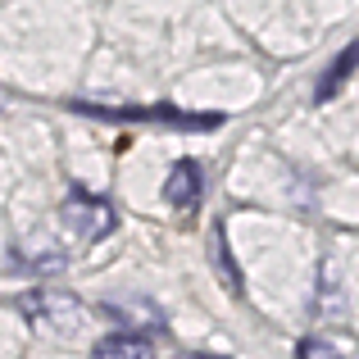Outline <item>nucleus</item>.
<instances>
[{
  "instance_id": "1",
  "label": "nucleus",
  "mask_w": 359,
  "mask_h": 359,
  "mask_svg": "<svg viewBox=\"0 0 359 359\" xmlns=\"http://www.w3.org/2000/svg\"><path fill=\"white\" fill-rule=\"evenodd\" d=\"M82 114H96V118H109V123H164V128H177V132H214L223 123V114H182V109H168V105H155V109H109V105H87L78 100Z\"/></svg>"
},
{
  "instance_id": "2",
  "label": "nucleus",
  "mask_w": 359,
  "mask_h": 359,
  "mask_svg": "<svg viewBox=\"0 0 359 359\" xmlns=\"http://www.w3.org/2000/svg\"><path fill=\"white\" fill-rule=\"evenodd\" d=\"M60 219L69 223L73 232H78L82 241H100L114 232V205L105 201V196H91V191H73L69 201L60 205Z\"/></svg>"
},
{
  "instance_id": "3",
  "label": "nucleus",
  "mask_w": 359,
  "mask_h": 359,
  "mask_svg": "<svg viewBox=\"0 0 359 359\" xmlns=\"http://www.w3.org/2000/svg\"><path fill=\"white\" fill-rule=\"evenodd\" d=\"M205 196V173L196 159H177L173 168H168V182H164V201L173 205V210H196Z\"/></svg>"
},
{
  "instance_id": "4",
  "label": "nucleus",
  "mask_w": 359,
  "mask_h": 359,
  "mask_svg": "<svg viewBox=\"0 0 359 359\" xmlns=\"http://www.w3.org/2000/svg\"><path fill=\"white\" fill-rule=\"evenodd\" d=\"M91 359H155V346L137 332H109V337L96 341Z\"/></svg>"
},
{
  "instance_id": "5",
  "label": "nucleus",
  "mask_w": 359,
  "mask_h": 359,
  "mask_svg": "<svg viewBox=\"0 0 359 359\" xmlns=\"http://www.w3.org/2000/svg\"><path fill=\"white\" fill-rule=\"evenodd\" d=\"M355 60H359V46L351 41V46H346L341 55H337V64H332V69L323 73V82L314 87V100H332L337 91H341V82H346V78L355 73Z\"/></svg>"
},
{
  "instance_id": "6",
  "label": "nucleus",
  "mask_w": 359,
  "mask_h": 359,
  "mask_svg": "<svg viewBox=\"0 0 359 359\" xmlns=\"http://www.w3.org/2000/svg\"><path fill=\"white\" fill-rule=\"evenodd\" d=\"M296 359H346V355H341V346L323 341V337H305L300 351H296Z\"/></svg>"
},
{
  "instance_id": "7",
  "label": "nucleus",
  "mask_w": 359,
  "mask_h": 359,
  "mask_svg": "<svg viewBox=\"0 0 359 359\" xmlns=\"http://www.w3.org/2000/svg\"><path fill=\"white\" fill-rule=\"evenodd\" d=\"M177 359H219V355H177Z\"/></svg>"
}]
</instances>
